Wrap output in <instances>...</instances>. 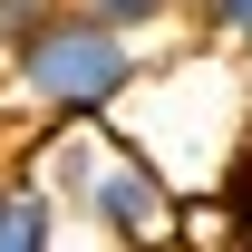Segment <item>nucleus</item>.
Returning a JSON list of instances; mask_svg holds the SVG:
<instances>
[{"instance_id":"obj_1","label":"nucleus","mask_w":252,"mask_h":252,"mask_svg":"<svg viewBox=\"0 0 252 252\" xmlns=\"http://www.w3.org/2000/svg\"><path fill=\"white\" fill-rule=\"evenodd\" d=\"M59 214H88L117 252H175L185 243V185L165 175L136 136H107V126H68L30 156V175Z\"/></svg>"},{"instance_id":"obj_2","label":"nucleus","mask_w":252,"mask_h":252,"mask_svg":"<svg viewBox=\"0 0 252 252\" xmlns=\"http://www.w3.org/2000/svg\"><path fill=\"white\" fill-rule=\"evenodd\" d=\"M136 78H146V49H126L117 30H97V20H78V10H59L49 30H30L20 49H10V97H20L49 136L107 126L126 97H136Z\"/></svg>"},{"instance_id":"obj_3","label":"nucleus","mask_w":252,"mask_h":252,"mask_svg":"<svg viewBox=\"0 0 252 252\" xmlns=\"http://www.w3.org/2000/svg\"><path fill=\"white\" fill-rule=\"evenodd\" d=\"M0 252H59V204L39 185H20V175L0 194Z\"/></svg>"},{"instance_id":"obj_4","label":"nucleus","mask_w":252,"mask_h":252,"mask_svg":"<svg viewBox=\"0 0 252 252\" xmlns=\"http://www.w3.org/2000/svg\"><path fill=\"white\" fill-rule=\"evenodd\" d=\"M68 10H78V20H97V30H117L126 49H146L156 30H175V20H185V0H68Z\"/></svg>"},{"instance_id":"obj_5","label":"nucleus","mask_w":252,"mask_h":252,"mask_svg":"<svg viewBox=\"0 0 252 252\" xmlns=\"http://www.w3.org/2000/svg\"><path fill=\"white\" fill-rule=\"evenodd\" d=\"M214 214H223V252H252V146L233 165H223V185H214Z\"/></svg>"},{"instance_id":"obj_6","label":"nucleus","mask_w":252,"mask_h":252,"mask_svg":"<svg viewBox=\"0 0 252 252\" xmlns=\"http://www.w3.org/2000/svg\"><path fill=\"white\" fill-rule=\"evenodd\" d=\"M204 49H252V0H185Z\"/></svg>"},{"instance_id":"obj_7","label":"nucleus","mask_w":252,"mask_h":252,"mask_svg":"<svg viewBox=\"0 0 252 252\" xmlns=\"http://www.w3.org/2000/svg\"><path fill=\"white\" fill-rule=\"evenodd\" d=\"M59 10H68V0H0V59H10V49H20L30 30H49Z\"/></svg>"},{"instance_id":"obj_8","label":"nucleus","mask_w":252,"mask_h":252,"mask_svg":"<svg viewBox=\"0 0 252 252\" xmlns=\"http://www.w3.org/2000/svg\"><path fill=\"white\" fill-rule=\"evenodd\" d=\"M0 194H10V175H0Z\"/></svg>"}]
</instances>
